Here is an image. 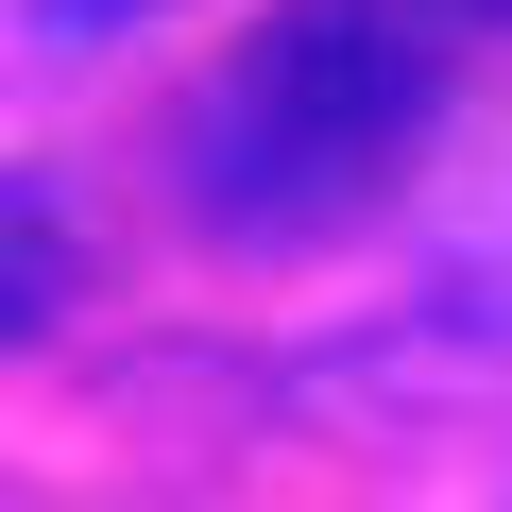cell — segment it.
Returning <instances> with one entry per match:
<instances>
[{"instance_id":"1","label":"cell","mask_w":512,"mask_h":512,"mask_svg":"<svg viewBox=\"0 0 512 512\" xmlns=\"http://www.w3.org/2000/svg\"><path fill=\"white\" fill-rule=\"evenodd\" d=\"M461 86V0H274L188 103L205 239H342Z\"/></svg>"},{"instance_id":"2","label":"cell","mask_w":512,"mask_h":512,"mask_svg":"<svg viewBox=\"0 0 512 512\" xmlns=\"http://www.w3.org/2000/svg\"><path fill=\"white\" fill-rule=\"evenodd\" d=\"M69 291H86V222H69V188L0 171V342H35Z\"/></svg>"}]
</instances>
